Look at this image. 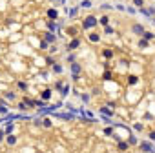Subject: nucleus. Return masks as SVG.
<instances>
[{"label": "nucleus", "mask_w": 155, "mask_h": 153, "mask_svg": "<svg viewBox=\"0 0 155 153\" xmlns=\"http://www.w3.org/2000/svg\"><path fill=\"white\" fill-rule=\"evenodd\" d=\"M95 24H97V18H95V16H88V18L84 20V29H90V28H93Z\"/></svg>", "instance_id": "obj_1"}, {"label": "nucleus", "mask_w": 155, "mask_h": 153, "mask_svg": "<svg viewBox=\"0 0 155 153\" xmlns=\"http://www.w3.org/2000/svg\"><path fill=\"white\" fill-rule=\"evenodd\" d=\"M71 69H73V73H75V75H73V78H77V73L80 71V66H78V64H73V66H71Z\"/></svg>", "instance_id": "obj_2"}, {"label": "nucleus", "mask_w": 155, "mask_h": 153, "mask_svg": "<svg viewBox=\"0 0 155 153\" xmlns=\"http://www.w3.org/2000/svg\"><path fill=\"white\" fill-rule=\"evenodd\" d=\"M49 97H51V91H49V89L42 91V98H44V100H49Z\"/></svg>", "instance_id": "obj_3"}, {"label": "nucleus", "mask_w": 155, "mask_h": 153, "mask_svg": "<svg viewBox=\"0 0 155 153\" xmlns=\"http://www.w3.org/2000/svg\"><path fill=\"white\" fill-rule=\"evenodd\" d=\"M142 149H146V151H151V144H150V142H142Z\"/></svg>", "instance_id": "obj_4"}, {"label": "nucleus", "mask_w": 155, "mask_h": 153, "mask_svg": "<svg viewBox=\"0 0 155 153\" xmlns=\"http://www.w3.org/2000/svg\"><path fill=\"white\" fill-rule=\"evenodd\" d=\"M48 16H49V18H57V11L55 9H49V11H48Z\"/></svg>", "instance_id": "obj_5"}, {"label": "nucleus", "mask_w": 155, "mask_h": 153, "mask_svg": "<svg viewBox=\"0 0 155 153\" xmlns=\"http://www.w3.org/2000/svg\"><path fill=\"white\" fill-rule=\"evenodd\" d=\"M15 142H16V139H15L13 135H11V137H7V144H9V146H13Z\"/></svg>", "instance_id": "obj_6"}, {"label": "nucleus", "mask_w": 155, "mask_h": 153, "mask_svg": "<svg viewBox=\"0 0 155 153\" xmlns=\"http://www.w3.org/2000/svg\"><path fill=\"white\" fill-rule=\"evenodd\" d=\"M46 40H48V42H53V40H55V35H53V33H48V35H46Z\"/></svg>", "instance_id": "obj_7"}, {"label": "nucleus", "mask_w": 155, "mask_h": 153, "mask_svg": "<svg viewBox=\"0 0 155 153\" xmlns=\"http://www.w3.org/2000/svg\"><path fill=\"white\" fill-rule=\"evenodd\" d=\"M78 44H80L78 40H73V42L69 44V49H75V48H78Z\"/></svg>", "instance_id": "obj_8"}, {"label": "nucleus", "mask_w": 155, "mask_h": 153, "mask_svg": "<svg viewBox=\"0 0 155 153\" xmlns=\"http://www.w3.org/2000/svg\"><path fill=\"white\" fill-rule=\"evenodd\" d=\"M90 40H91V42H99V35H95V33L90 35Z\"/></svg>", "instance_id": "obj_9"}, {"label": "nucleus", "mask_w": 155, "mask_h": 153, "mask_svg": "<svg viewBox=\"0 0 155 153\" xmlns=\"http://www.w3.org/2000/svg\"><path fill=\"white\" fill-rule=\"evenodd\" d=\"M80 6H82V7H90V6H91V2H90V0H82Z\"/></svg>", "instance_id": "obj_10"}, {"label": "nucleus", "mask_w": 155, "mask_h": 153, "mask_svg": "<svg viewBox=\"0 0 155 153\" xmlns=\"http://www.w3.org/2000/svg\"><path fill=\"white\" fill-rule=\"evenodd\" d=\"M108 22H110L108 16H102V18H100V24H104V26H108Z\"/></svg>", "instance_id": "obj_11"}, {"label": "nucleus", "mask_w": 155, "mask_h": 153, "mask_svg": "<svg viewBox=\"0 0 155 153\" xmlns=\"http://www.w3.org/2000/svg\"><path fill=\"white\" fill-rule=\"evenodd\" d=\"M133 31L135 33H142V26H133Z\"/></svg>", "instance_id": "obj_12"}, {"label": "nucleus", "mask_w": 155, "mask_h": 153, "mask_svg": "<svg viewBox=\"0 0 155 153\" xmlns=\"http://www.w3.org/2000/svg\"><path fill=\"white\" fill-rule=\"evenodd\" d=\"M128 148V142H119V149H126Z\"/></svg>", "instance_id": "obj_13"}, {"label": "nucleus", "mask_w": 155, "mask_h": 153, "mask_svg": "<svg viewBox=\"0 0 155 153\" xmlns=\"http://www.w3.org/2000/svg\"><path fill=\"white\" fill-rule=\"evenodd\" d=\"M111 55H113V51H111V49H106V51H104V56H108V58H110Z\"/></svg>", "instance_id": "obj_14"}, {"label": "nucleus", "mask_w": 155, "mask_h": 153, "mask_svg": "<svg viewBox=\"0 0 155 153\" xmlns=\"http://www.w3.org/2000/svg\"><path fill=\"white\" fill-rule=\"evenodd\" d=\"M146 46H148V42H146V40H141V42H139V48H146Z\"/></svg>", "instance_id": "obj_15"}, {"label": "nucleus", "mask_w": 155, "mask_h": 153, "mask_svg": "<svg viewBox=\"0 0 155 153\" xmlns=\"http://www.w3.org/2000/svg\"><path fill=\"white\" fill-rule=\"evenodd\" d=\"M130 84H137V76H130V80H128Z\"/></svg>", "instance_id": "obj_16"}, {"label": "nucleus", "mask_w": 155, "mask_h": 153, "mask_svg": "<svg viewBox=\"0 0 155 153\" xmlns=\"http://www.w3.org/2000/svg\"><path fill=\"white\" fill-rule=\"evenodd\" d=\"M133 2H135V6H137V7H141V9H142V0H133Z\"/></svg>", "instance_id": "obj_17"}, {"label": "nucleus", "mask_w": 155, "mask_h": 153, "mask_svg": "<svg viewBox=\"0 0 155 153\" xmlns=\"http://www.w3.org/2000/svg\"><path fill=\"white\" fill-rule=\"evenodd\" d=\"M100 111H102V113H106V115H111V109H106V108H102Z\"/></svg>", "instance_id": "obj_18"}, {"label": "nucleus", "mask_w": 155, "mask_h": 153, "mask_svg": "<svg viewBox=\"0 0 155 153\" xmlns=\"http://www.w3.org/2000/svg\"><path fill=\"white\" fill-rule=\"evenodd\" d=\"M144 38H146V40H150V38H153V35H151V33H144Z\"/></svg>", "instance_id": "obj_19"}, {"label": "nucleus", "mask_w": 155, "mask_h": 153, "mask_svg": "<svg viewBox=\"0 0 155 153\" xmlns=\"http://www.w3.org/2000/svg\"><path fill=\"white\" fill-rule=\"evenodd\" d=\"M18 88H20V89H26L28 86H26V82H20V84H18Z\"/></svg>", "instance_id": "obj_20"}, {"label": "nucleus", "mask_w": 155, "mask_h": 153, "mask_svg": "<svg viewBox=\"0 0 155 153\" xmlns=\"http://www.w3.org/2000/svg\"><path fill=\"white\" fill-rule=\"evenodd\" d=\"M44 126H46V128H49V126H51V120H48V118H46V120H44Z\"/></svg>", "instance_id": "obj_21"}, {"label": "nucleus", "mask_w": 155, "mask_h": 153, "mask_svg": "<svg viewBox=\"0 0 155 153\" xmlns=\"http://www.w3.org/2000/svg\"><path fill=\"white\" fill-rule=\"evenodd\" d=\"M135 129H137V131H141V129H142V124H139V122H137V124H135Z\"/></svg>", "instance_id": "obj_22"}, {"label": "nucleus", "mask_w": 155, "mask_h": 153, "mask_svg": "<svg viewBox=\"0 0 155 153\" xmlns=\"http://www.w3.org/2000/svg\"><path fill=\"white\" fill-rule=\"evenodd\" d=\"M0 113H7V108H6V106H0Z\"/></svg>", "instance_id": "obj_23"}, {"label": "nucleus", "mask_w": 155, "mask_h": 153, "mask_svg": "<svg viewBox=\"0 0 155 153\" xmlns=\"http://www.w3.org/2000/svg\"><path fill=\"white\" fill-rule=\"evenodd\" d=\"M2 137H4V131H0V142H2Z\"/></svg>", "instance_id": "obj_24"}]
</instances>
